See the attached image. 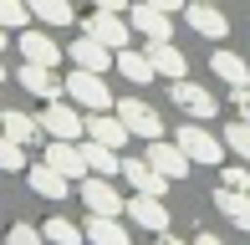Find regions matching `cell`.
<instances>
[{
  "label": "cell",
  "mask_w": 250,
  "mask_h": 245,
  "mask_svg": "<svg viewBox=\"0 0 250 245\" xmlns=\"http://www.w3.org/2000/svg\"><path fill=\"white\" fill-rule=\"evenodd\" d=\"M189 26H194L199 36H209V41H225V31H230V20H225L220 10L209 5V0H189Z\"/></svg>",
  "instance_id": "obj_19"
},
{
  "label": "cell",
  "mask_w": 250,
  "mask_h": 245,
  "mask_svg": "<svg viewBox=\"0 0 250 245\" xmlns=\"http://www.w3.org/2000/svg\"><path fill=\"white\" fill-rule=\"evenodd\" d=\"M220 184L225 189H250V169L245 163H220Z\"/></svg>",
  "instance_id": "obj_32"
},
{
  "label": "cell",
  "mask_w": 250,
  "mask_h": 245,
  "mask_svg": "<svg viewBox=\"0 0 250 245\" xmlns=\"http://www.w3.org/2000/svg\"><path fill=\"white\" fill-rule=\"evenodd\" d=\"M5 245H46V235H41V225H26V220H21V225L5 230Z\"/></svg>",
  "instance_id": "obj_31"
},
{
  "label": "cell",
  "mask_w": 250,
  "mask_h": 245,
  "mask_svg": "<svg viewBox=\"0 0 250 245\" xmlns=\"http://www.w3.org/2000/svg\"><path fill=\"white\" fill-rule=\"evenodd\" d=\"M194 245H225L220 235H209V230H204V235H194Z\"/></svg>",
  "instance_id": "obj_35"
},
{
  "label": "cell",
  "mask_w": 250,
  "mask_h": 245,
  "mask_svg": "<svg viewBox=\"0 0 250 245\" xmlns=\"http://www.w3.org/2000/svg\"><path fill=\"white\" fill-rule=\"evenodd\" d=\"M82 235L92 240V245H133V240H128V230L118 225V215H87Z\"/></svg>",
  "instance_id": "obj_22"
},
{
  "label": "cell",
  "mask_w": 250,
  "mask_h": 245,
  "mask_svg": "<svg viewBox=\"0 0 250 245\" xmlns=\"http://www.w3.org/2000/svg\"><path fill=\"white\" fill-rule=\"evenodd\" d=\"M148 5H158V10H179L184 0H148Z\"/></svg>",
  "instance_id": "obj_36"
},
{
  "label": "cell",
  "mask_w": 250,
  "mask_h": 245,
  "mask_svg": "<svg viewBox=\"0 0 250 245\" xmlns=\"http://www.w3.org/2000/svg\"><path fill=\"white\" fill-rule=\"evenodd\" d=\"M0 174H26V148L0 133Z\"/></svg>",
  "instance_id": "obj_29"
},
{
  "label": "cell",
  "mask_w": 250,
  "mask_h": 245,
  "mask_svg": "<svg viewBox=\"0 0 250 245\" xmlns=\"http://www.w3.org/2000/svg\"><path fill=\"white\" fill-rule=\"evenodd\" d=\"M46 163H51L56 174H66L72 184H82L87 174H92V169H87V159H82V143H66V138H51V143H46Z\"/></svg>",
  "instance_id": "obj_9"
},
{
  "label": "cell",
  "mask_w": 250,
  "mask_h": 245,
  "mask_svg": "<svg viewBox=\"0 0 250 245\" xmlns=\"http://www.w3.org/2000/svg\"><path fill=\"white\" fill-rule=\"evenodd\" d=\"M148 61H153V72L164 77V82L189 77V61H184V51H179L174 41H148Z\"/></svg>",
  "instance_id": "obj_16"
},
{
  "label": "cell",
  "mask_w": 250,
  "mask_h": 245,
  "mask_svg": "<svg viewBox=\"0 0 250 245\" xmlns=\"http://www.w3.org/2000/svg\"><path fill=\"white\" fill-rule=\"evenodd\" d=\"M123 179L133 184V194H158V199H164V189L174 184L168 174H158L148 159H123Z\"/></svg>",
  "instance_id": "obj_14"
},
{
  "label": "cell",
  "mask_w": 250,
  "mask_h": 245,
  "mask_svg": "<svg viewBox=\"0 0 250 245\" xmlns=\"http://www.w3.org/2000/svg\"><path fill=\"white\" fill-rule=\"evenodd\" d=\"M87 138L107 143V148H123V143H128L133 133H128V122H123V118L107 107V113H92V118H87Z\"/></svg>",
  "instance_id": "obj_17"
},
{
  "label": "cell",
  "mask_w": 250,
  "mask_h": 245,
  "mask_svg": "<svg viewBox=\"0 0 250 245\" xmlns=\"http://www.w3.org/2000/svg\"><path fill=\"white\" fill-rule=\"evenodd\" d=\"M26 20H31V5H26V0H0V26H5V31H21Z\"/></svg>",
  "instance_id": "obj_30"
},
{
  "label": "cell",
  "mask_w": 250,
  "mask_h": 245,
  "mask_svg": "<svg viewBox=\"0 0 250 245\" xmlns=\"http://www.w3.org/2000/svg\"><path fill=\"white\" fill-rule=\"evenodd\" d=\"M66 97L77 107H87V113H107L112 107V92L102 82V72H82V66H72V77H66Z\"/></svg>",
  "instance_id": "obj_3"
},
{
  "label": "cell",
  "mask_w": 250,
  "mask_h": 245,
  "mask_svg": "<svg viewBox=\"0 0 250 245\" xmlns=\"http://www.w3.org/2000/svg\"><path fill=\"white\" fill-rule=\"evenodd\" d=\"M174 143L189 153V163H225V138H214L204 122H179V133H174Z\"/></svg>",
  "instance_id": "obj_1"
},
{
  "label": "cell",
  "mask_w": 250,
  "mask_h": 245,
  "mask_svg": "<svg viewBox=\"0 0 250 245\" xmlns=\"http://www.w3.org/2000/svg\"><path fill=\"white\" fill-rule=\"evenodd\" d=\"M143 159H148L158 174H168V179H189V169H194V163H189V153L179 148V143H164V138H153Z\"/></svg>",
  "instance_id": "obj_11"
},
{
  "label": "cell",
  "mask_w": 250,
  "mask_h": 245,
  "mask_svg": "<svg viewBox=\"0 0 250 245\" xmlns=\"http://www.w3.org/2000/svg\"><path fill=\"white\" fill-rule=\"evenodd\" d=\"M112 57L118 51L112 46H102L97 36H82V41H72V66H82V72H107Z\"/></svg>",
  "instance_id": "obj_18"
},
{
  "label": "cell",
  "mask_w": 250,
  "mask_h": 245,
  "mask_svg": "<svg viewBox=\"0 0 250 245\" xmlns=\"http://www.w3.org/2000/svg\"><path fill=\"white\" fill-rule=\"evenodd\" d=\"M41 133H46V138H66V143H82V138H87V118L77 113V102L56 97V102H46V107H41Z\"/></svg>",
  "instance_id": "obj_2"
},
{
  "label": "cell",
  "mask_w": 250,
  "mask_h": 245,
  "mask_svg": "<svg viewBox=\"0 0 250 245\" xmlns=\"http://www.w3.org/2000/svg\"><path fill=\"white\" fill-rule=\"evenodd\" d=\"M112 113L128 122V133H133V138H143V143L164 138V118H158L153 107L143 102V97H123V102H112Z\"/></svg>",
  "instance_id": "obj_4"
},
{
  "label": "cell",
  "mask_w": 250,
  "mask_h": 245,
  "mask_svg": "<svg viewBox=\"0 0 250 245\" xmlns=\"http://www.w3.org/2000/svg\"><path fill=\"white\" fill-rule=\"evenodd\" d=\"M26 184H31V194L51 199V204H62V199L72 194V179H66V174H56L46 159H41V163H26Z\"/></svg>",
  "instance_id": "obj_10"
},
{
  "label": "cell",
  "mask_w": 250,
  "mask_h": 245,
  "mask_svg": "<svg viewBox=\"0 0 250 245\" xmlns=\"http://www.w3.org/2000/svg\"><path fill=\"white\" fill-rule=\"evenodd\" d=\"M153 245H194V240H179V235H168V230H164V235H158Z\"/></svg>",
  "instance_id": "obj_34"
},
{
  "label": "cell",
  "mask_w": 250,
  "mask_h": 245,
  "mask_svg": "<svg viewBox=\"0 0 250 245\" xmlns=\"http://www.w3.org/2000/svg\"><path fill=\"white\" fill-rule=\"evenodd\" d=\"M128 0H97V10H123Z\"/></svg>",
  "instance_id": "obj_37"
},
{
  "label": "cell",
  "mask_w": 250,
  "mask_h": 245,
  "mask_svg": "<svg viewBox=\"0 0 250 245\" xmlns=\"http://www.w3.org/2000/svg\"><path fill=\"white\" fill-rule=\"evenodd\" d=\"M225 148H230L240 163H250V122L245 118L240 122H225Z\"/></svg>",
  "instance_id": "obj_28"
},
{
  "label": "cell",
  "mask_w": 250,
  "mask_h": 245,
  "mask_svg": "<svg viewBox=\"0 0 250 245\" xmlns=\"http://www.w3.org/2000/svg\"><path fill=\"white\" fill-rule=\"evenodd\" d=\"M31 16L46 20V26H72V0H26Z\"/></svg>",
  "instance_id": "obj_26"
},
{
  "label": "cell",
  "mask_w": 250,
  "mask_h": 245,
  "mask_svg": "<svg viewBox=\"0 0 250 245\" xmlns=\"http://www.w3.org/2000/svg\"><path fill=\"white\" fill-rule=\"evenodd\" d=\"M16 46H21V57H26V61H36V66H62V46H56L46 31H26V26H21Z\"/></svg>",
  "instance_id": "obj_15"
},
{
  "label": "cell",
  "mask_w": 250,
  "mask_h": 245,
  "mask_svg": "<svg viewBox=\"0 0 250 245\" xmlns=\"http://www.w3.org/2000/svg\"><path fill=\"white\" fill-rule=\"evenodd\" d=\"M209 72L220 77V82H230V92L250 87V72H245V61L235 57V51H214V57H209Z\"/></svg>",
  "instance_id": "obj_24"
},
{
  "label": "cell",
  "mask_w": 250,
  "mask_h": 245,
  "mask_svg": "<svg viewBox=\"0 0 250 245\" xmlns=\"http://www.w3.org/2000/svg\"><path fill=\"white\" fill-rule=\"evenodd\" d=\"M77 189H82V204L92 209V215H123V209H128V199L112 189V179H102V174H87Z\"/></svg>",
  "instance_id": "obj_6"
},
{
  "label": "cell",
  "mask_w": 250,
  "mask_h": 245,
  "mask_svg": "<svg viewBox=\"0 0 250 245\" xmlns=\"http://www.w3.org/2000/svg\"><path fill=\"white\" fill-rule=\"evenodd\" d=\"M123 215H128L138 230H148V235H164V230H168V204L158 194H133Z\"/></svg>",
  "instance_id": "obj_7"
},
{
  "label": "cell",
  "mask_w": 250,
  "mask_h": 245,
  "mask_svg": "<svg viewBox=\"0 0 250 245\" xmlns=\"http://www.w3.org/2000/svg\"><path fill=\"white\" fill-rule=\"evenodd\" d=\"M41 235H46L51 245H82V240H87V235H82V225H72V220H66V215L46 220V225H41Z\"/></svg>",
  "instance_id": "obj_27"
},
{
  "label": "cell",
  "mask_w": 250,
  "mask_h": 245,
  "mask_svg": "<svg viewBox=\"0 0 250 245\" xmlns=\"http://www.w3.org/2000/svg\"><path fill=\"white\" fill-rule=\"evenodd\" d=\"M82 159H87L92 174H102V179H118V174H123L118 148H107V143H97V138H82Z\"/></svg>",
  "instance_id": "obj_20"
},
{
  "label": "cell",
  "mask_w": 250,
  "mask_h": 245,
  "mask_svg": "<svg viewBox=\"0 0 250 245\" xmlns=\"http://www.w3.org/2000/svg\"><path fill=\"white\" fill-rule=\"evenodd\" d=\"M87 36H97L102 46L123 51V46L133 41V26H128V20L118 16V10H92V16H87Z\"/></svg>",
  "instance_id": "obj_8"
},
{
  "label": "cell",
  "mask_w": 250,
  "mask_h": 245,
  "mask_svg": "<svg viewBox=\"0 0 250 245\" xmlns=\"http://www.w3.org/2000/svg\"><path fill=\"white\" fill-rule=\"evenodd\" d=\"M0 82H5V61H0Z\"/></svg>",
  "instance_id": "obj_39"
},
{
  "label": "cell",
  "mask_w": 250,
  "mask_h": 245,
  "mask_svg": "<svg viewBox=\"0 0 250 245\" xmlns=\"http://www.w3.org/2000/svg\"><path fill=\"white\" fill-rule=\"evenodd\" d=\"M16 82L26 87L31 97H41V102H56V97H66V77H56V66H36V61H21Z\"/></svg>",
  "instance_id": "obj_5"
},
{
  "label": "cell",
  "mask_w": 250,
  "mask_h": 245,
  "mask_svg": "<svg viewBox=\"0 0 250 245\" xmlns=\"http://www.w3.org/2000/svg\"><path fill=\"white\" fill-rule=\"evenodd\" d=\"M214 204H220V215L230 220V225H240V230H250V189H214Z\"/></svg>",
  "instance_id": "obj_21"
},
{
  "label": "cell",
  "mask_w": 250,
  "mask_h": 245,
  "mask_svg": "<svg viewBox=\"0 0 250 245\" xmlns=\"http://www.w3.org/2000/svg\"><path fill=\"white\" fill-rule=\"evenodd\" d=\"M235 107H240V118L250 122V87H240V92H235Z\"/></svg>",
  "instance_id": "obj_33"
},
{
  "label": "cell",
  "mask_w": 250,
  "mask_h": 245,
  "mask_svg": "<svg viewBox=\"0 0 250 245\" xmlns=\"http://www.w3.org/2000/svg\"><path fill=\"white\" fill-rule=\"evenodd\" d=\"M128 26L138 31V36H148V41H168V36H174V20H168V10L148 5V0H138V5H133Z\"/></svg>",
  "instance_id": "obj_12"
},
{
  "label": "cell",
  "mask_w": 250,
  "mask_h": 245,
  "mask_svg": "<svg viewBox=\"0 0 250 245\" xmlns=\"http://www.w3.org/2000/svg\"><path fill=\"white\" fill-rule=\"evenodd\" d=\"M0 113H5V107H0Z\"/></svg>",
  "instance_id": "obj_40"
},
{
  "label": "cell",
  "mask_w": 250,
  "mask_h": 245,
  "mask_svg": "<svg viewBox=\"0 0 250 245\" xmlns=\"http://www.w3.org/2000/svg\"><path fill=\"white\" fill-rule=\"evenodd\" d=\"M5 46H10V41H5V26H0V51H5Z\"/></svg>",
  "instance_id": "obj_38"
},
{
  "label": "cell",
  "mask_w": 250,
  "mask_h": 245,
  "mask_svg": "<svg viewBox=\"0 0 250 245\" xmlns=\"http://www.w3.org/2000/svg\"><path fill=\"white\" fill-rule=\"evenodd\" d=\"M168 92H174V102L184 107L189 118H199V122H209L214 113H220V107H214V92H204V87L184 82V77H179V82H168Z\"/></svg>",
  "instance_id": "obj_13"
},
{
  "label": "cell",
  "mask_w": 250,
  "mask_h": 245,
  "mask_svg": "<svg viewBox=\"0 0 250 245\" xmlns=\"http://www.w3.org/2000/svg\"><path fill=\"white\" fill-rule=\"evenodd\" d=\"M0 133L16 138L21 148H31V143L41 138V118H31V113H0Z\"/></svg>",
  "instance_id": "obj_23"
},
{
  "label": "cell",
  "mask_w": 250,
  "mask_h": 245,
  "mask_svg": "<svg viewBox=\"0 0 250 245\" xmlns=\"http://www.w3.org/2000/svg\"><path fill=\"white\" fill-rule=\"evenodd\" d=\"M112 66H118V72L128 77V82H138V87L158 77V72H153V61H148V51H128V46H123L118 57H112Z\"/></svg>",
  "instance_id": "obj_25"
}]
</instances>
